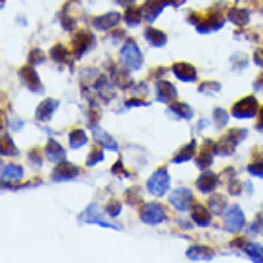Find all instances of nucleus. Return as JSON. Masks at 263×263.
<instances>
[{
	"instance_id": "79ce46f5",
	"label": "nucleus",
	"mask_w": 263,
	"mask_h": 263,
	"mask_svg": "<svg viewBox=\"0 0 263 263\" xmlns=\"http://www.w3.org/2000/svg\"><path fill=\"white\" fill-rule=\"evenodd\" d=\"M139 191H141L139 187H134V189H130V191L126 193V197H130V200H128V202H130V204H138L139 200H141V198L138 197Z\"/></svg>"
},
{
	"instance_id": "c756f323",
	"label": "nucleus",
	"mask_w": 263,
	"mask_h": 263,
	"mask_svg": "<svg viewBox=\"0 0 263 263\" xmlns=\"http://www.w3.org/2000/svg\"><path fill=\"white\" fill-rule=\"evenodd\" d=\"M244 252L250 256L252 261H263V246L256 242H248L244 244Z\"/></svg>"
},
{
	"instance_id": "412c9836",
	"label": "nucleus",
	"mask_w": 263,
	"mask_h": 263,
	"mask_svg": "<svg viewBox=\"0 0 263 263\" xmlns=\"http://www.w3.org/2000/svg\"><path fill=\"white\" fill-rule=\"evenodd\" d=\"M93 138H96V141H98L101 147H105V149H109V151H119V145H117V141L112 139V136H109L105 130H101V128H93Z\"/></svg>"
},
{
	"instance_id": "0eeeda50",
	"label": "nucleus",
	"mask_w": 263,
	"mask_h": 263,
	"mask_svg": "<svg viewBox=\"0 0 263 263\" xmlns=\"http://www.w3.org/2000/svg\"><path fill=\"white\" fill-rule=\"evenodd\" d=\"M246 219H244V214L240 210V206H231L229 210L225 212V227L231 233H238L242 231Z\"/></svg>"
},
{
	"instance_id": "20e7f679",
	"label": "nucleus",
	"mask_w": 263,
	"mask_h": 263,
	"mask_svg": "<svg viewBox=\"0 0 263 263\" xmlns=\"http://www.w3.org/2000/svg\"><path fill=\"white\" fill-rule=\"evenodd\" d=\"M139 217L147 225H158L162 223V221H166V210L162 204L149 202V204H143V208L139 212Z\"/></svg>"
},
{
	"instance_id": "f8f14e48",
	"label": "nucleus",
	"mask_w": 263,
	"mask_h": 263,
	"mask_svg": "<svg viewBox=\"0 0 263 263\" xmlns=\"http://www.w3.org/2000/svg\"><path fill=\"white\" fill-rule=\"evenodd\" d=\"M164 6L166 4L162 0H147L139 10H141V15H143L145 21H155L160 15V12L164 10Z\"/></svg>"
},
{
	"instance_id": "39448f33",
	"label": "nucleus",
	"mask_w": 263,
	"mask_h": 263,
	"mask_svg": "<svg viewBox=\"0 0 263 263\" xmlns=\"http://www.w3.org/2000/svg\"><path fill=\"white\" fill-rule=\"evenodd\" d=\"M79 221L80 223H96V225H101V227H109V229H120L119 225L111 223L109 219L103 217V214H101L98 204H90V206L80 214Z\"/></svg>"
},
{
	"instance_id": "a211bd4d",
	"label": "nucleus",
	"mask_w": 263,
	"mask_h": 263,
	"mask_svg": "<svg viewBox=\"0 0 263 263\" xmlns=\"http://www.w3.org/2000/svg\"><path fill=\"white\" fill-rule=\"evenodd\" d=\"M191 219L197 225H200V227L210 225V221H212L210 208H204L202 204H195V206H193V212H191Z\"/></svg>"
},
{
	"instance_id": "8fccbe9b",
	"label": "nucleus",
	"mask_w": 263,
	"mask_h": 263,
	"mask_svg": "<svg viewBox=\"0 0 263 263\" xmlns=\"http://www.w3.org/2000/svg\"><path fill=\"white\" fill-rule=\"evenodd\" d=\"M117 2H119L120 6H126V8H130L132 4H134V2H136V0H117Z\"/></svg>"
},
{
	"instance_id": "09e8293b",
	"label": "nucleus",
	"mask_w": 263,
	"mask_h": 263,
	"mask_svg": "<svg viewBox=\"0 0 263 263\" xmlns=\"http://www.w3.org/2000/svg\"><path fill=\"white\" fill-rule=\"evenodd\" d=\"M256 128L259 132H263V109L259 111V120H257V126H256Z\"/></svg>"
},
{
	"instance_id": "c85d7f7f",
	"label": "nucleus",
	"mask_w": 263,
	"mask_h": 263,
	"mask_svg": "<svg viewBox=\"0 0 263 263\" xmlns=\"http://www.w3.org/2000/svg\"><path fill=\"white\" fill-rule=\"evenodd\" d=\"M88 141V136H86L84 130H72L71 136H69V145H71V149H80L82 145H86Z\"/></svg>"
},
{
	"instance_id": "cd10ccee",
	"label": "nucleus",
	"mask_w": 263,
	"mask_h": 263,
	"mask_svg": "<svg viewBox=\"0 0 263 263\" xmlns=\"http://www.w3.org/2000/svg\"><path fill=\"white\" fill-rule=\"evenodd\" d=\"M208 208H210L212 214H225V208H227V200L221 195H214L208 200Z\"/></svg>"
},
{
	"instance_id": "dca6fc26",
	"label": "nucleus",
	"mask_w": 263,
	"mask_h": 263,
	"mask_svg": "<svg viewBox=\"0 0 263 263\" xmlns=\"http://www.w3.org/2000/svg\"><path fill=\"white\" fill-rule=\"evenodd\" d=\"M58 109V101L55 99H44L39 107H36V120L40 122H48L52 119V115Z\"/></svg>"
},
{
	"instance_id": "6e6552de",
	"label": "nucleus",
	"mask_w": 263,
	"mask_h": 263,
	"mask_svg": "<svg viewBox=\"0 0 263 263\" xmlns=\"http://www.w3.org/2000/svg\"><path fill=\"white\" fill-rule=\"evenodd\" d=\"M71 44H72L74 55L80 58V55H84V53L93 46V34L90 33V31H80V33H77L72 36Z\"/></svg>"
},
{
	"instance_id": "a18cd8bd",
	"label": "nucleus",
	"mask_w": 263,
	"mask_h": 263,
	"mask_svg": "<svg viewBox=\"0 0 263 263\" xmlns=\"http://www.w3.org/2000/svg\"><path fill=\"white\" fill-rule=\"evenodd\" d=\"M139 105H147V103L139 98H134V99H128V101H126V107H139Z\"/></svg>"
},
{
	"instance_id": "423d86ee",
	"label": "nucleus",
	"mask_w": 263,
	"mask_h": 263,
	"mask_svg": "<svg viewBox=\"0 0 263 263\" xmlns=\"http://www.w3.org/2000/svg\"><path fill=\"white\" fill-rule=\"evenodd\" d=\"M257 101L256 98H252V96H246V98H242L240 101H237L235 105H233V109H231V115L235 117V119H250V117H254L257 112Z\"/></svg>"
},
{
	"instance_id": "1a4fd4ad",
	"label": "nucleus",
	"mask_w": 263,
	"mask_h": 263,
	"mask_svg": "<svg viewBox=\"0 0 263 263\" xmlns=\"http://www.w3.org/2000/svg\"><path fill=\"white\" fill-rule=\"evenodd\" d=\"M79 168L77 166L69 164V162H58L55 170L52 172V179L53 181H71L79 176Z\"/></svg>"
},
{
	"instance_id": "37998d69",
	"label": "nucleus",
	"mask_w": 263,
	"mask_h": 263,
	"mask_svg": "<svg viewBox=\"0 0 263 263\" xmlns=\"http://www.w3.org/2000/svg\"><path fill=\"white\" fill-rule=\"evenodd\" d=\"M40 61H42V52L40 50L31 52V55H29V65H34V63H40Z\"/></svg>"
},
{
	"instance_id": "72a5a7b5",
	"label": "nucleus",
	"mask_w": 263,
	"mask_h": 263,
	"mask_svg": "<svg viewBox=\"0 0 263 263\" xmlns=\"http://www.w3.org/2000/svg\"><path fill=\"white\" fill-rule=\"evenodd\" d=\"M2 155H8V157H15L17 155V149H15V145H13L10 136L2 138Z\"/></svg>"
},
{
	"instance_id": "603ef678",
	"label": "nucleus",
	"mask_w": 263,
	"mask_h": 263,
	"mask_svg": "<svg viewBox=\"0 0 263 263\" xmlns=\"http://www.w3.org/2000/svg\"><path fill=\"white\" fill-rule=\"evenodd\" d=\"M164 4H174V6H179L181 4V0H162Z\"/></svg>"
},
{
	"instance_id": "f3484780",
	"label": "nucleus",
	"mask_w": 263,
	"mask_h": 263,
	"mask_svg": "<svg viewBox=\"0 0 263 263\" xmlns=\"http://www.w3.org/2000/svg\"><path fill=\"white\" fill-rule=\"evenodd\" d=\"M120 21V15L117 12H109L105 13V15H99V17H96L93 20V27L98 29V31H109V29H112V27L117 25Z\"/></svg>"
},
{
	"instance_id": "5701e85b",
	"label": "nucleus",
	"mask_w": 263,
	"mask_h": 263,
	"mask_svg": "<svg viewBox=\"0 0 263 263\" xmlns=\"http://www.w3.org/2000/svg\"><path fill=\"white\" fill-rule=\"evenodd\" d=\"M46 157L50 158L52 162H63V160H65V149H63L55 139H50L46 145Z\"/></svg>"
},
{
	"instance_id": "6ab92c4d",
	"label": "nucleus",
	"mask_w": 263,
	"mask_h": 263,
	"mask_svg": "<svg viewBox=\"0 0 263 263\" xmlns=\"http://www.w3.org/2000/svg\"><path fill=\"white\" fill-rule=\"evenodd\" d=\"M93 88H96V93H98V98H101L103 101H109V99L115 96V92H112L111 80L107 79V77H98V79H96V84H93Z\"/></svg>"
},
{
	"instance_id": "e433bc0d",
	"label": "nucleus",
	"mask_w": 263,
	"mask_h": 263,
	"mask_svg": "<svg viewBox=\"0 0 263 263\" xmlns=\"http://www.w3.org/2000/svg\"><path fill=\"white\" fill-rule=\"evenodd\" d=\"M101 160H103V151H101V149H93V151L90 153L88 160H86V164H88V166H96L98 162H101Z\"/></svg>"
},
{
	"instance_id": "4468645a",
	"label": "nucleus",
	"mask_w": 263,
	"mask_h": 263,
	"mask_svg": "<svg viewBox=\"0 0 263 263\" xmlns=\"http://www.w3.org/2000/svg\"><path fill=\"white\" fill-rule=\"evenodd\" d=\"M172 72L179 80H183V82H195L197 80V71L189 63H176V65H172Z\"/></svg>"
},
{
	"instance_id": "a19ab883",
	"label": "nucleus",
	"mask_w": 263,
	"mask_h": 263,
	"mask_svg": "<svg viewBox=\"0 0 263 263\" xmlns=\"http://www.w3.org/2000/svg\"><path fill=\"white\" fill-rule=\"evenodd\" d=\"M120 208H122V206H120V202H117V200H115V202H111L109 204V206H107V216H111V217H117L120 214Z\"/></svg>"
},
{
	"instance_id": "49530a36",
	"label": "nucleus",
	"mask_w": 263,
	"mask_h": 263,
	"mask_svg": "<svg viewBox=\"0 0 263 263\" xmlns=\"http://www.w3.org/2000/svg\"><path fill=\"white\" fill-rule=\"evenodd\" d=\"M112 172H115V174H122L124 178H128V176H130V174H128V172H126L124 168H122V162H120V160L115 166H112Z\"/></svg>"
},
{
	"instance_id": "393cba45",
	"label": "nucleus",
	"mask_w": 263,
	"mask_h": 263,
	"mask_svg": "<svg viewBox=\"0 0 263 263\" xmlns=\"http://www.w3.org/2000/svg\"><path fill=\"white\" fill-rule=\"evenodd\" d=\"M195 153H197V141L193 139L191 143L189 145H185L183 149L174 157V162H178V164H181V162H187L189 158H193L195 157Z\"/></svg>"
},
{
	"instance_id": "2eb2a0df",
	"label": "nucleus",
	"mask_w": 263,
	"mask_h": 263,
	"mask_svg": "<svg viewBox=\"0 0 263 263\" xmlns=\"http://www.w3.org/2000/svg\"><path fill=\"white\" fill-rule=\"evenodd\" d=\"M157 99L160 103H172L176 99V88L168 80L157 82Z\"/></svg>"
},
{
	"instance_id": "c03bdc74",
	"label": "nucleus",
	"mask_w": 263,
	"mask_h": 263,
	"mask_svg": "<svg viewBox=\"0 0 263 263\" xmlns=\"http://www.w3.org/2000/svg\"><path fill=\"white\" fill-rule=\"evenodd\" d=\"M29 160H31V162H33V164L36 166V168H39V166L42 164V158H40V155L36 151H31V153H29Z\"/></svg>"
},
{
	"instance_id": "f704fd0d",
	"label": "nucleus",
	"mask_w": 263,
	"mask_h": 263,
	"mask_svg": "<svg viewBox=\"0 0 263 263\" xmlns=\"http://www.w3.org/2000/svg\"><path fill=\"white\" fill-rule=\"evenodd\" d=\"M112 79H115V84L119 86V88H126V90H128V88H130L132 86V79L130 77H128V74H126V72H115V74H112Z\"/></svg>"
},
{
	"instance_id": "7ed1b4c3",
	"label": "nucleus",
	"mask_w": 263,
	"mask_h": 263,
	"mask_svg": "<svg viewBox=\"0 0 263 263\" xmlns=\"http://www.w3.org/2000/svg\"><path fill=\"white\" fill-rule=\"evenodd\" d=\"M168 187H170V174H168L166 168H158L151 178H149V181H147V189H149V193L155 195V197L166 195Z\"/></svg>"
},
{
	"instance_id": "9d476101",
	"label": "nucleus",
	"mask_w": 263,
	"mask_h": 263,
	"mask_svg": "<svg viewBox=\"0 0 263 263\" xmlns=\"http://www.w3.org/2000/svg\"><path fill=\"white\" fill-rule=\"evenodd\" d=\"M21 82L31 90V92H44V88L40 84L39 77H36V71L33 69V65H27L20 71Z\"/></svg>"
},
{
	"instance_id": "f257e3e1",
	"label": "nucleus",
	"mask_w": 263,
	"mask_h": 263,
	"mask_svg": "<svg viewBox=\"0 0 263 263\" xmlns=\"http://www.w3.org/2000/svg\"><path fill=\"white\" fill-rule=\"evenodd\" d=\"M120 61H122L124 69H128V71H138V69H141V65H143V55H141L136 42L130 40V42H126L124 46H122V50H120Z\"/></svg>"
},
{
	"instance_id": "58836bf2",
	"label": "nucleus",
	"mask_w": 263,
	"mask_h": 263,
	"mask_svg": "<svg viewBox=\"0 0 263 263\" xmlns=\"http://www.w3.org/2000/svg\"><path fill=\"white\" fill-rule=\"evenodd\" d=\"M198 90L202 93H214V92H217V90H221V86L217 84V82H204V84H200Z\"/></svg>"
},
{
	"instance_id": "ea45409f",
	"label": "nucleus",
	"mask_w": 263,
	"mask_h": 263,
	"mask_svg": "<svg viewBox=\"0 0 263 263\" xmlns=\"http://www.w3.org/2000/svg\"><path fill=\"white\" fill-rule=\"evenodd\" d=\"M248 172H250L252 176H256V178H263V162H252L248 166Z\"/></svg>"
},
{
	"instance_id": "c9c22d12",
	"label": "nucleus",
	"mask_w": 263,
	"mask_h": 263,
	"mask_svg": "<svg viewBox=\"0 0 263 263\" xmlns=\"http://www.w3.org/2000/svg\"><path fill=\"white\" fill-rule=\"evenodd\" d=\"M67 55H69V52H67V48L63 46V44H55V46L52 48V60L67 61Z\"/></svg>"
},
{
	"instance_id": "7c9ffc66",
	"label": "nucleus",
	"mask_w": 263,
	"mask_h": 263,
	"mask_svg": "<svg viewBox=\"0 0 263 263\" xmlns=\"http://www.w3.org/2000/svg\"><path fill=\"white\" fill-rule=\"evenodd\" d=\"M170 111L174 112V115H178L179 119H191L193 117V109L189 105H185V103H174V101H172Z\"/></svg>"
},
{
	"instance_id": "de8ad7c7",
	"label": "nucleus",
	"mask_w": 263,
	"mask_h": 263,
	"mask_svg": "<svg viewBox=\"0 0 263 263\" xmlns=\"http://www.w3.org/2000/svg\"><path fill=\"white\" fill-rule=\"evenodd\" d=\"M254 61H256V65L263 67V50H256V53H254Z\"/></svg>"
},
{
	"instance_id": "aec40b11",
	"label": "nucleus",
	"mask_w": 263,
	"mask_h": 263,
	"mask_svg": "<svg viewBox=\"0 0 263 263\" xmlns=\"http://www.w3.org/2000/svg\"><path fill=\"white\" fill-rule=\"evenodd\" d=\"M223 27V17L219 13H212L210 17H206L204 21H200L197 25L198 33H210V31H217Z\"/></svg>"
},
{
	"instance_id": "a878e982",
	"label": "nucleus",
	"mask_w": 263,
	"mask_h": 263,
	"mask_svg": "<svg viewBox=\"0 0 263 263\" xmlns=\"http://www.w3.org/2000/svg\"><path fill=\"white\" fill-rule=\"evenodd\" d=\"M23 178V168L17 164H6L2 166V179H10V181H15V179Z\"/></svg>"
},
{
	"instance_id": "b1692460",
	"label": "nucleus",
	"mask_w": 263,
	"mask_h": 263,
	"mask_svg": "<svg viewBox=\"0 0 263 263\" xmlns=\"http://www.w3.org/2000/svg\"><path fill=\"white\" fill-rule=\"evenodd\" d=\"M145 39L149 40V44H153V46H164L168 36H166L162 31L155 29V27H149V29L145 31Z\"/></svg>"
},
{
	"instance_id": "3c124183",
	"label": "nucleus",
	"mask_w": 263,
	"mask_h": 263,
	"mask_svg": "<svg viewBox=\"0 0 263 263\" xmlns=\"http://www.w3.org/2000/svg\"><path fill=\"white\" fill-rule=\"evenodd\" d=\"M256 90H263V74L259 77V80H256V84H254Z\"/></svg>"
},
{
	"instance_id": "4c0bfd02",
	"label": "nucleus",
	"mask_w": 263,
	"mask_h": 263,
	"mask_svg": "<svg viewBox=\"0 0 263 263\" xmlns=\"http://www.w3.org/2000/svg\"><path fill=\"white\" fill-rule=\"evenodd\" d=\"M214 119H216V126L217 128H223L227 124V112L223 109H216L214 111Z\"/></svg>"
},
{
	"instance_id": "9b49d317",
	"label": "nucleus",
	"mask_w": 263,
	"mask_h": 263,
	"mask_svg": "<svg viewBox=\"0 0 263 263\" xmlns=\"http://www.w3.org/2000/svg\"><path fill=\"white\" fill-rule=\"evenodd\" d=\"M193 200V195L189 189H183V187H179V189H176V191L170 195V202L174 208H178L179 212H185L187 208H189V204H191Z\"/></svg>"
},
{
	"instance_id": "bb28decb",
	"label": "nucleus",
	"mask_w": 263,
	"mask_h": 263,
	"mask_svg": "<svg viewBox=\"0 0 263 263\" xmlns=\"http://www.w3.org/2000/svg\"><path fill=\"white\" fill-rule=\"evenodd\" d=\"M227 17H229L231 23H235V25L242 27L248 23V20H250V13L246 12V10H229V13H227Z\"/></svg>"
},
{
	"instance_id": "473e14b6",
	"label": "nucleus",
	"mask_w": 263,
	"mask_h": 263,
	"mask_svg": "<svg viewBox=\"0 0 263 263\" xmlns=\"http://www.w3.org/2000/svg\"><path fill=\"white\" fill-rule=\"evenodd\" d=\"M141 20H143V15H141V10H134V8H128V12H126L124 15V21L128 23V25L136 27L141 23Z\"/></svg>"
},
{
	"instance_id": "4be33fe9",
	"label": "nucleus",
	"mask_w": 263,
	"mask_h": 263,
	"mask_svg": "<svg viewBox=\"0 0 263 263\" xmlns=\"http://www.w3.org/2000/svg\"><path fill=\"white\" fill-rule=\"evenodd\" d=\"M187 257L193 259V261H202V259L210 261L212 257H214V252H212L210 248H206V246L195 244V246H191V248L187 250Z\"/></svg>"
},
{
	"instance_id": "ddd939ff",
	"label": "nucleus",
	"mask_w": 263,
	"mask_h": 263,
	"mask_svg": "<svg viewBox=\"0 0 263 263\" xmlns=\"http://www.w3.org/2000/svg\"><path fill=\"white\" fill-rule=\"evenodd\" d=\"M217 183H219V178H217L214 172L206 170L202 176L198 178L197 187H198V191H200V193H206V195H208V193H212L214 189H216Z\"/></svg>"
},
{
	"instance_id": "2f4dec72",
	"label": "nucleus",
	"mask_w": 263,
	"mask_h": 263,
	"mask_svg": "<svg viewBox=\"0 0 263 263\" xmlns=\"http://www.w3.org/2000/svg\"><path fill=\"white\" fill-rule=\"evenodd\" d=\"M214 155L216 153L212 151V149H204V151H200V155L197 157V166L198 168H208V166L212 164V160H214Z\"/></svg>"
},
{
	"instance_id": "f03ea898",
	"label": "nucleus",
	"mask_w": 263,
	"mask_h": 263,
	"mask_svg": "<svg viewBox=\"0 0 263 263\" xmlns=\"http://www.w3.org/2000/svg\"><path fill=\"white\" fill-rule=\"evenodd\" d=\"M244 136H246V130H229L223 138L216 143L214 153H216V155H223V157H227V155H231V153L237 149V145L242 141Z\"/></svg>"
}]
</instances>
